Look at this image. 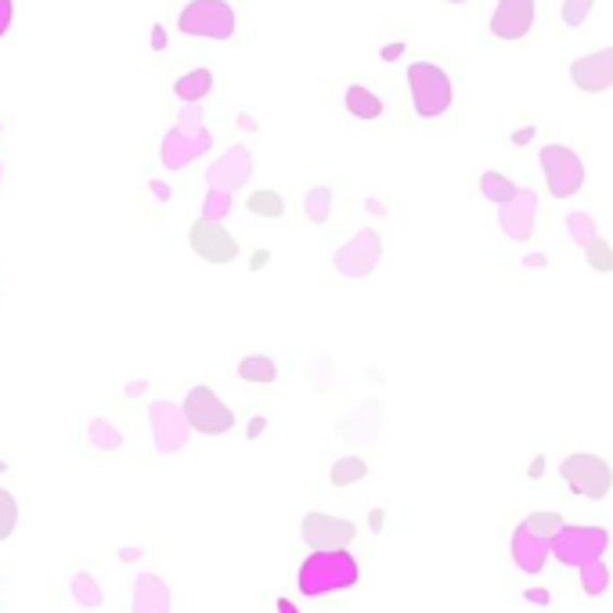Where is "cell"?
I'll return each instance as SVG.
<instances>
[{
    "mask_svg": "<svg viewBox=\"0 0 613 613\" xmlns=\"http://www.w3.org/2000/svg\"><path fill=\"white\" fill-rule=\"evenodd\" d=\"M358 581H361V563L351 555V548H315L296 570V588L306 599L347 591Z\"/></svg>",
    "mask_w": 613,
    "mask_h": 613,
    "instance_id": "1",
    "label": "cell"
},
{
    "mask_svg": "<svg viewBox=\"0 0 613 613\" xmlns=\"http://www.w3.org/2000/svg\"><path fill=\"white\" fill-rule=\"evenodd\" d=\"M213 145L209 130L202 127V116H199V105H184L177 127L163 138V148H159V159L166 170H184L191 159L206 155Z\"/></svg>",
    "mask_w": 613,
    "mask_h": 613,
    "instance_id": "2",
    "label": "cell"
},
{
    "mask_svg": "<svg viewBox=\"0 0 613 613\" xmlns=\"http://www.w3.org/2000/svg\"><path fill=\"white\" fill-rule=\"evenodd\" d=\"M408 91H412V105L422 120H437L451 109V76L437 66V62H412L408 66Z\"/></svg>",
    "mask_w": 613,
    "mask_h": 613,
    "instance_id": "3",
    "label": "cell"
},
{
    "mask_svg": "<svg viewBox=\"0 0 613 613\" xmlns=\"http://www.w3.org/2000/svg\"><path fill=\"white\" fill-rule=\"evenodd\" d=\"M559 480L570 487V494L588 498V502H602L613 491V469L606 458L591 455V451H573L559 462Z\"/></svg>",
    "mask_w": 613,
    "mask_h": 613,
    "instance_id": "4",
    "label": "cell"
},
{
    "mask_svg": "<svg viewBox=\"0 0 613 613\" xmlns=\"http://www.w3.org/2000/svg\"><path fill=\"white\" fill-rule=\"evenodd\" d=\"M177 30L184 37H206V40H231L238 30V15L227 0H188L177 15Z\"/></svg>",
    "mask_w": 613,
    "mask_h": 613,
    "instance_id": "5",
    "label": "cell"
},
{
    "mask_svg": "<svg viewBox=\"0 0 613 613\" xmlns=\"http://www.w3.org/2000/svg\"><path fill=\"white\" fill-rule=\"evenodd\" d=\"M537 163H541V177H545L552 199H570V195H577L584 188V163H581V155L573 148L545 145Z\"/></svg>",
    "mask_w": 613,
    "mask_h": 613,
    "instance_id": "6",
    "label": "cell"
},
{
    "mask_svg": "<svg viewBox=\"0 0 613 613\" xmlns=\"http://www.w3.org/2000/svg\"><path fill=\"white\" fill-rule=\"evenodd\" d=\"M609 548V530L606 527H563L555 537H552V555L563 563V566H584L591 559H602Z\"/></svg>",
    "mask_w": 613,
    "mask_h": 613,
    "instance_id": "7",
    "label": "cell"
},
{
    "mask_svg": "<svg viewBox=\"0 0 613 613\" xmlns=\"http://www.w3.org/2000/svg\"><path fill=\"white\" fill-rule=\"evenodd\" d=\"M181 408H184L191 430L202 433V437H224V433L235 430V412H231L209 386H202V383L188 390V397H184Z\"/></svg>",
    "mask_w": 613,
    "mask_h": 613,
    "instance_id": "8",
    "label": "cell"
},
{
    "mask_svg": "<svg viewBox=\"0 0 613 613\" xmlns=\"http://www.w3.org/2000/svg\"><path fill=\"white\" fill-rule=\"evenodd\" d=\"M383 260V238L376 227H361L354 231L333 256V267L343 274V278H369Z\"/></svg>",
    "mask_w": 613,
    "mask_h": 613,
    "instance_id": "9",
    "label": "cell"
},
{
    "mask_svg": "<svg viewBox=\"0 0 613 613\" xmlns=\"http://www.w3.org/2000/svg\"><path fill=\"white\" fill-rule=\"evenodd\" d=\"M148 426H152V444L159 455H177L188 448L191 422H188L184 408H177L170 401H152L148 404Z\"/></svg>",
    "mask_w": 613,
    "mask_h": 613,
    "instance_id": "10",
    "label": "cell"
},
{
    "mask_svg": "<svg viewBox=\"0 0 613 613\" xmlns=\"http://www.w3.org/2000/svg\"><path fill=\"white\" fill-rule=\"evenodd\" d=\"M299 534H303L306 545H311V552L315 548H351L354 537H358V523L347 520V516H333V512L315 509V512L303 516Z\"/></svg>",
    "mask_w": 613,
    "mask_h": 613,
    "instance_id": "11",
    "label": "cell"
},
{
    "mask_svg": "<svg viewBox=\"0 0 613 613\" xmlns=\"http://www.w3.org/2000/svg\"><path fill=\"white\" fill-rule=\"evenodd\" d=\"M188 242L195 249L199 260L206 263H231L238 260V238L224 227V220H195L191 231H188Z\"/></svg>",
    "mask_w": 613,
    "mask_h": 613,
    "instance_id": "12",
    "label": "cell"
},
{
    "mask_svg": "<svg viewBox=\"0 0 613 613\" xmlns=\"http://www.w3.org/2000/svg\"><path fill=\"white\" fill-rule=\"evenodd\" d=\"M570 80L573 87H581L584 94H602L613 87V48L581 55L570 62Z\"/></svg>",
    "mask_w": 613,
    "mask_h": 613,
    "instance_id": "13",
    "label": "cell"
},
{
    "mask_svg": "<svg viewBox=\"0 0 613 613\" xmlns=\"http://www.w3.org/2000/svg\"><path fill=\"white\" fill-rule=\"evenodd\" d=\"M534 217H537V195L530 188H520L512 202L498 206V224L505 231V238H512L520 245L534 238Z\"/></svg>",
    "mask_w": 613,
    "mask_h": 613,
    "instance_id": "14",
    "label": "cell"
},
{
    "mask_svg": "<svg viewBox=\"0 0 613 613\" xmlns=\"http://www.w3.org/2000/svg\"><path fill=\"white\" fill-rule=\"evenodd\" d=\"M534 15H537L534 0H498L491 15V33L498 40H523L534 30Z\"/></svg>",
    "mask_w": 613,
    "mask_h": 613,
    "instance_id": "15",
    "label": "cell"
},
{
    "mask_svg": "<svg viewBox=\"0 0 613 613\" xmlns=\"http://www.w3.org/2000/svg\"><path fill=\"white\" fill-rule=\"evenodd\" d=\"M249 177H253V155H249L245 145H231V148L206 170V184H209V188H224V191L242 188Z\"/></svg>",
    "mask_w": 613,
    "mask_h": 613,
    "instance_id": "16",
    "label": "cell"
},
{
    "mask_svg": "<svg viewBox=\"0 0 613 613\" xmlns=\"http://www.w3.org/2000/svg\"><path fill=\"white\" fill-rule=\"evenodd\" d=\"M548 555H552V541H548V537L534 534L527 523H520V527L512 530V563H516L523 573H541L545 563H548Z\"/></svg>",
    "mask_w": 613,
    "mask_h": 613,
    "instance_id": "17",
    "label": "cell"
},
{
    "mask_svg": "<svg viewBox=\"0 0 613 613\" xmlns=\"http://www.w3.org/2000/svg\"><path fill=\"white\" fill-rule=\"evenodd\" d=\"M170 606H173L170 584L163 577H155V573H138L130 613H170Z\"/></svg>",
    "mask_w": 613,
    "mask_h": 613,
    "instance_id": "18",
    "label": "cell"
},
{
    "mask_svg": "<svg viewBox=\"0 0 613 613\" xmlns=\"http://www.w3.org/2000/svg\"><path fill=\"white\" fill-rule=\"evenodd\" d=\"M379 430H383V408H379L376 401H365L351 419H343L340 437H343L347 444H365V440L379 437Z\"/></svg>",
    "mask_w": 613,
    "mask_h": 613,
    "instance_id": "19",
    "label": "cell"
},
{
    "mask_svg": "<svg viewBox=\"0 0 613 613\" xmlns=\"http://www.w3.org/2000/svg\"><path fill=\"white\" fill-rule=\"evenodd\" d=\"M343 105H347V112L358 116V120H379V116H383V98H379L376 91L361 87V84H351V87H347Z\"/></svg>",
    "mask_w": 613,
    "mask_h": 613,
    "instance_id": "20",
    "label": "cell"
},
{
    "mask_svg": "<svg viewBox=\"0 0 613 613\" xmlns=\"http://www.w3.org/2000/svg\"><path fill=\"white\" fill-rule=\"evenodd\" d=\"M209 91H213V73H209V69H191V73L177 76V84H173V94H177L184 105H199Z\"/></svg>",
    "mask_w": 613,
    "mask_h": 613,
    "instance_id": "21",
    "label": "cell"
},
{
    "mask_svg": "<svg viewBox=\"0 0 613 613\" xmlns=\"http://www.w3.org/2000/svg\"><path fill=\"white\" fill-rule=\"evenodd\" d=\"M238 379L242 383H253V386H267V383L278 379V365L267 354H245L238 361Z\"/></svg>",
    "mask_w": 613,
    "mask_h": 613,
    "instance_id": "22",
    "label": "cell"
},
{
    "mask_svg": "<svg viewBox=\"0 0 613 613\" xmlns=\"http://www.w3.org/2000/svg\"><path fill=\"white\" fill-rule=\"evenodd\" d=\"M369 476V462L361 455H343L329 466V484L333 487H351V484H361Z\"/></svg>",
    "mask_w": 613,
    "mask_h": 613,
    "instance_id": "23",
    "label": "cell"
},
{
    "mask_svg": "<svg viewBox=\"0 0 613 613\" xmlns=\"http://www.w3.org/2000/svg\"><path fill=\"white\" fill-rule=\"evenodd\" d=\"M516 184L505 177V173H498V170H487V173H480V195L487 199V202H494V206H505V202H512L516 199Z\"/></svg>",
    "mask_w": 613,
    "mask_h": 613,
    "instance_id": "24",
    "label": "cell"
},
{
    "mask_svg": "<svg viewBox=\"0 0 613 613\" xmlns=\"http://www.w3.org/2000/svg\"><path fill=\"white\" fill-rule=\"evenodd\" d=\"M245 209L256 213V217H267V220H281L285 217V199L274 188H260V191H249Z\"/></svg>",
    "mask_w": 613,
    "mask_h": 613,
    "instance_id": "25",
    "label": "cell"
},
{
    "mask_svg": "<svg viewBox=\"0 0 613 613\" xmlns=\"http://www.w3.org/2000/svg\"><path fill=\"white\" fill-rule=\"evenodd\" d=\"M606 588H609V563L606 559L584 563L581 566V591L588 599H599V595H606Z\"/></svg>",
    "mask_w": 613,
    "mask_h": 613,
    "instance_id": "26",
    "label": "cell"
},
{
    "mask_svg": "<svg viewBox=\"0 0 613 613\" xmlns=\"http://www.w3.org/2000/svg\"><path fill=\"white\" fill-rule=\"evenodd\" d=\"M303 213H306V220H311V224H325L333 217V191L325 184H315L311 191H306V199H303Z\"/></svg>",
    "mask_w": 613,
    "mask_h": 613,
    "instance_id": "27",
    "label": "cell"
},
{
    "mask_svg": "<svg viewBox=\"0 0 613 613\" xmlns=\"http://www.w3.org/2000/svg\"><path fill=\"white\" fill-rule=\"evenodd\" d=\"M566 235L573 238V245H591L595 238H599V231H595V220L588 217V213H581V209H573V213H566Z\"/></svg>",
    "mask_w": 613,
    "mask_h": 613,
    "instance_id": "28",
    "label": "cell"
},
{
    "mask_svg": "<svg viewBox=\"0 0 613 613\" xmlns=\"http://www.w3.org/2000/svg\"><path fill=\"white\" fill-rule=\"evenodd\" d=\"M523 523H527V527H530L534 534H541V537H548V541H552V537H555V534H559V530L566 527V520H563V512H555V509H537V512H530V516H527Z\"/></svg>",
    "mask_w": 613,
    "mask_h": 613,
    "instance_id": "29",
    "label": "cell"
},
{
    "mask_svg": "<svg viewBox=\"0 0 613 613\" xmlns=\"http://www.w3.org/2000/svg\"><path fill=\"white\" fill-rule=\"evenodd\" d=\"M87 433H91V444H94L98 451H120V448H123V433H120L112 422H105V419H94Z\"/></svg>",
    "mask_w": 613,
    "mask_h": 613,
    "instance_id": "30",
    "label": "cell"
},
{
    "mask_svg": "<svg viewBox=\"0 0 613 613\" xmlns=\"http://www.w3.org/2000/svg\"><path fill=\"white\" fill-rule=\"evenodd\" d=\"M19 527V502L8 487H0V541H8Z\"/></svg>",
    "mask_w": 613,
    "mask_h": 613,
    "instance_id": "31",
    "label": "cell"
},
{
    "mask_svg": "<svg viewBox=\"0 0 613 613\" xmlns=\"http://www.w3.org/2000/svg\"><path fill=\"white\" fill-rule=\"evenodd\" d=\"M73 599H76L80 606L94 609V606H102V584H98L91 573H76V577H73Z\"/></svg>",
    "mask_w": 613,
    "mask_h": 613,
    "instance_id": "32",
    "label": "cell"
},
{
    "mask_svg": "<svg viewBox=\"0 0 613 613\" xmlns=\"http://www.w3.org/2000/svg\"><path fill=\"white\" fill-rule=\"evenodd\" d=\"M584 260H588V267H591V271H599V274H613V245H609L606 238H595L591 245H584Z\"/></svg>",
    "mask_w": 613,
    "mask_h": 613,
    "instance_id": "33",
    "label": "cell"
},
{
    "mask_svg": "<svg viewBox=\"0 0 613 613\" xmlns=\"http://www.w3.org/2000/svg\"><path fill=\"white\" fill-rule=\"evenodd\" d=\"M591 8H595V0H563L559 19H563V26H566V30H581V26L588 22Z\"/></svg>",
    "mask_w": 613,
    "mask_h": 613,
    "instance_id": "34",
    "label": "cell"
},
{
    "mask_svg": "<svg viewBox=\"0 0 613 613\" xmlns=\"http://www.w3.org/2000/svg\"><path fill=\"white\" fill-rule=\"evenodd\" d=\"M231 213V191L224 188H209L206 202H202V220H224Z\"/></svg>",
    "mask_w": 613,
    "mask_h": 613,
    "instance_id": "35",
    "label": "cell"
},
{
    "mask_svg": "<svg viewBox=\"0 0 613 613\" xmlns=\"http://www.w3.org/2000/svg\"><path fill=\"white\" fill-rule=\"evenodd\" d=\"M12 19H15V8H12V0H0V37H4V33L12 30Z\"/></svg>",
    "mask_w": 613,
    "mask_h": 613,
    "instance_id": "36",
    "label": "cell"
},
{
    "mask_svg": "<svg viewBox=\"0 0 613 613\" xmlns=\"http://www.w3.org/2000/svg\"><path fill=\"white\" fill-rule=\"evenodd\" d=\"M523 599L534 602V606H548V602H552V591H548V588H527Z\"/></svg>",
    "mask_w": 613,
    "mask_h": 613,
    "instance_id": "37",
    "label": "cell"
},
{
    "mask_svg": "<svg viewBox=\"0 0 613 613\" xmlns=\"http://www.w3.org/2000/svg\"><path fill=\"white\" fill-rule=\"evenodd\" d=\"M263 430H267V419H263V415H253V419H249V426H245V437H249V440H256Z\"/></svg>",
    "mask_w": 613,
    "mask_h": 613,
    "instance_id": "38",
    "label": "cell"
},
{
    "mask_svg": "<svg viewBox=\"0 0 613 613\" xmlns=\"http://www.w3.org/2000/svg\"><path fill=\"white\" fill-rule=\"evenodd\" d=\"M267 263H271V253H267V249H256V253L249 256V267H253V271H260V267H267Z\"/></svg>",
    "mask_w": 613,
    "mask_h": 613,
    "instance_id": "39",
    "label": "cell"
},
{
    "mask_svg": "<svg viewBox=\"0 0 613 613\" xmlns=\"http://www.w3.org/2000/svg\"><path fill=\"white\" fill-rule=\"evenodd\" d=\"M401 55H404V44H386L383 48V62H397Z\"/></svg>",
    "mask_w": 613,
    "mask_h": 613,
    "instance_id": "40",
    "label": "cell"
},
{
    "mask_svg": "<svg viewBox=\"0 0 613 613\" xmlns=\"http://www.w3.org/2000/svg\"><path fill=\"white\" fill-rule=\"evenodd\" d=\"M383 523H386V512H383V509H372V512H369V527L379 534V530H383Z\"/></svg>",
    "mask_w": 613,
    "mask_h": 613,
    "instance_id": "41",
    "label": "cell"
},
{
    "mask_svg": "<svg viewBox=\"0 0 613 613\" xmlns=\"http://www.w3.org/2000/svg\"><path fill=\"white\" fill-rule=\"evenodd\" d=\"M527 141H534V127H520L512 134V145H527Z\"/></svg>",
    "mask_w": 613,
    "mask_h": 613,
    "instance_id": "42",
    "label": "cell"
},
{
    "mask_svg": "<svg viewBox=\"0 0 613 613\" xmlns=\"http://www.w3.org/2000/svg\"><path fill=\"white\" fill-rule=\"evenodd\" d=\"M152 48H155V51H163V48H166V30H163V26H155V30H152Z\"/></svg>",
    "mask_w": 613,
    "mask_h": 613,
    "instance_id": "43",
    "label": "cell"
},
{
    "mask_svg": "<svg viewBox=\"0 0 613 613\" xmlns=\"http://www.w3.org/2000/svg\"><path fill=\"white\" fill-rule=\"evenodd\" d=\"M545 263H548V260H545L541 253H527V256H523V267H534V271H537V267H545Z\"/></svg>",
    "mask_w": 613,
    "mask_h": 613,
    "instance_id": "44",
    "label": "cell"
},
{
    "mask_svg": "<svg viewBox=\"0 0 613 613\" xmlns=\"http://www.w3.org/2000/svg\"><path fill=\"white\" fill-rule=\"evenodd\" d=\"M541 473H545V458L537 455V458L530 462V469H527V476H530V480H541Z\"/></svg>",
    "mask_w": 613,
    "mask_h": 613,
    "instance_id": "45",
    "label": "cell"
},
{
    "mask_svg": "<svg viewBox=\"0 0 613 613\" xmlns=\"http://www.w3.org/2000/svg\"><path fill=\"white\" fill-rule=\"evenodd\" d=\"M152 191H155V199H170V188L163 181H152Z\"/></svg>",
    "mask_w": 613,
    "mask_h": 613,
    "instance_id": "46",
    "label": "cell"
},
{
    "mask_svg": "<svg viewBox=\"0 0 613 613\" xmlns=\"http://www.w3.org/2000/svg\"><path fill=\"white\" fill-rule=\"evenodd\" d=\"M278 613H299L292 599H278Z\"/></svg>",
    "mask_w": 613,
    "mask_h": 613,
    "instance_id": "47",
    "label": "cell"
},
{
    "mask_svg": "<svg viewBox=\"0 0 613 613\" xmlns=\"http://www.w3.org/2000/svg\"><path fill=\"white\" fill-rule=\"evenodd\" d=\"M148 390V383H127V394L130 397H138V394H145Z\"/></svg>",
    "mask_w": 613,
    "mask_h": 613,
    "instance_id": "48",
    "label": "cell"
},
{
    "mask_svg": "<svg viewBox=\"0 0 613 613\" xmlns=\"http://www.w3.org/2000/svg\"><path fill=\"white\" fill-rule=\"evenodd\" d=\"M138 555H141L138 548H123V552H120V559H123V563H130V559H138Z\"/></svg>",
    "mask_w": 613,
    "mask_h": 613,
    "instance_id": "49",
    "label": "cell"
},
{
    "mask_svg": "<svg viewBox=\"0 0 613 613\" xmlns=\"http://www.w3.org/2000/svg\"><path fill=\"white\" fill-rule=\"evenodd\" d=\"M448 4H466V0H448Z\"/></svg>",
    "mask_w": 613,
    "mask_h": 613,
    "instance_id": "50",
    "label": "cell"
},
{
    "mask_svg": "<svg viewBox=\"0 0 613 613\" xmlns=\"http://www.w3.org/2000/svg\"><path fill=\"white\" fill-rule=\"evenodd\" d=\"M0 473H4V462H0Z\"/></svg>",
    "mask_w": 613,
    "mask_h": 613,
    "instance_id": "51",
    "label": "cell"
}]
</instances>
